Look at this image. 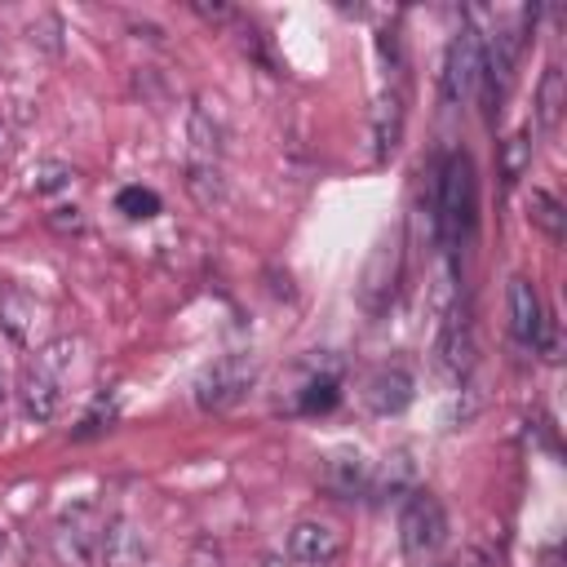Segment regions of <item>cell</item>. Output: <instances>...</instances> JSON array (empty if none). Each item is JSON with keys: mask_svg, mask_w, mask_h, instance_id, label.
<instances>
[{"mask_svg": "<svg viewBox=\"0 0 567 567\" xmlns=\"http://www.w3.org/2000/svg\"><path fill=\"white\" fill-rule=\"evenodd\" d=\"M532 221L549 235V239H563V226H567V217H563V204L549 195V190H532Z\"/></svg>", "mask_w": 567, "mask_h": 567, "instance_id": "obj_19", "label": "cell"}, {"mask_svg": "<svg viewBox=\"0 0 567 567\" xmlns=\"http://www.w3.org/2000/svg\"><path fill=\"white\" fill-rule=\"evenodd\" d=\"M478 80H483V35L474 22H461V31L452 35L447 58H443V97L452 106H461L478 93Z\"/></svg>", "mask_w": 567, "mask_h": 567, "instance_id": "obj_5", "label": "cell"}, {"mask_svg": "<svg viewBox=\"0 0 567 567\" xmlns=\"http://www.w3.org/2000/svg\"><path fill=\"white\" fill-rule=\"evenodd\" d=\"M111 416H115V408H106V403H97V408H93V412H89V416L80 421V430H75V434H80V439H84V434H97V430H106L102 421H111Z\"/></svg>", "mask_w": 567, "mask_h": 567, "instance_id": "obj_22", "label": "cell"}, {"mask_svg": "<svg viewBox=\"0 0 567 567\" xmlns=\"http://www.w3.org/2000/svg\"><path fill=\"white\" fill-rule=\"evenodd\" d=\"M120 208H128V217H151V213L159 208V199H155L151 190H137V186H133V190L120 195Z\"/></svg>", "mask_w": 567, "mask_h": 567, "instance_id": "obj_21", "label": "cell"}, {"mask_svg": "<svg viewBox=\"0 0 567 567\" xmlns=\"http://www.w3.org/2000/svg\"><path fill=\"white\" fill-rule=\"evenodd\" d=\"M4 545H9V536H4V527H0V567H4Z\"/></svg>", "mask_w": 567, "mask_h": 567, "instance_id": "obj_23", "label": "cell"}, {"mask_svg": "<svg viewBox=\"0 0 567 567\" xmlns=\"http://www.w3.org/2000/svg\"><path fill=\"white\" fill-rule=\"evenodd\" d=\"M4 394H9V385H4V372H0V403H4Z\"/></svg>", "mask_w": 567, "mask_h": 567, "instance_id": "obj_24", "label": "cell"}, {"mask_svg": "<svg viewBox=\"0 0 567 567\" xmlns=\"http://www.w3.org/2000/svg\"><path fill=\"white\" fill-rule=\"evenodd\" d=\"M102 527H106V518H102L97 501H80L71 509H62L49 532L53 558L62 567H93L102 558Z\"/></svg>", "mask_w": 567, "mask_h": 567, "instance_id": "obj_3", "label": "cell"}, {"mask_svg": "<svg viewBox=\"0 0 567 567\" xmlns=\"http://www.w3.org/2000/svg\"><path fill=\"white\" fill-rule=\"evenodd\" d=\"M71 177H75L71 164H62V159H40V164L31 168V190H35V195H53V190L71 186Z\"/></svg>", "mask_w": 567, "mask_h": 567, "instance_id": "obj_20", "label": "cell"}, {"mask_svg": "<svg viewBox=\"0 0 567 567\" xmlns=\"http://www.w3.org/2000/svg\"><path fill=\"white\" fill-rule=\"evenodd\" d=\"M478 217V182H474V159L465 151H447L439 173H434V239L443 252H456L470 244Z\"/></svg>", "mask_w": 567, "mask_h": 567, "instance_id": "obj_1", "label": "cell"}, {"mask_svg": "<svg viewBox=\"0 0 567 567\" xmlns=\"http://www.w3.org/2000/svg\"><path fill=\"white\" fill-rule=\"evenodd\" d=\"M443 536H447V514H443L439 496L412 492L403 501V509H399V545H403V554L412 563H421L425 554H434L443 545Z\"/></svg>", "mask_w": 567, "mask_h": 567, "instance_id": "obj_4", "label": "cell"}, {"mask_svg": "<svg viewBox=\"0 0 567 567\" xmlns=\"http://www.w3.org/2000/svg\"><path fill=\"white\" fill-rule=\"evenodd\" d=\"M221 137H226V128H221V120L199 102V106H190V115H186V142H190V164H217V155H221Z\"/></svg>", "mask_w": 567, "mask_h": 567, "instance_id": "obj_11", "label": "cell"}, {"mask_svg": "<svg viewBox=\"0 0 567 567\" xmlns=\"http://www.w3.org/2000/svg\"><path fill=\"white\" fill-rule=\"evenodd\" d=\"M408 403H412V377H408L403 368H381V372H372V381H368V408H372V412L390 416V412H403Z\"/></svg>", "mask_w": 567, "mask_h": 567, "instance_id": "obj_13", "label": "cell"}, {"mask_svg": "<svg viewBox=\"0 0 567 567\" xmlns=\"http://www.w3.org/2000/svg\"><path fill=\"white\" fill-rule=\"evenodd\" d=\"M439 363L452 372V377H465L470 363H474V323L461 306L447 310L443 319V332H439Z\"/></svg>", "mask_w": 567, "mask_h": 567, "instance_id": "obj_9", "label": "cell"}, {"mask_svg": "<svg viewBox=\"0 0 567 567\" xmlns=\"http://www.w3.org/2000/svg\"><path fill=\"white\" fill-rule=\"evenodd\" d=\"M44 323V306L22 292V288H4L0 292V328L18 341V346H35V328Z\"/></svg>", "mask_w": 567, "mask_h": 567, "instance_id": "obj_10", "label": "cell"}, {"mask_svg": "<svg viewBox=\"0 0 567 567\" xmlns=\"http://www.w3.org/2000/svg\"><path fill=\"white\" fill-rule=\"evenodd\" d=\"M563 106H567V80H563V66L549 62L540 84H536V124L540 128H558Z\"/></svg>", "mask_w": 567, "mask_h": 567, "instance_id": "obj_15", "label": "cell"}, {"mask_svg": "<svg viewBox=\"0 0 567 567\" xmlns=\"http://www.w3.org/2000/svg\"><path fill=\"white\" fill-rule=\"evenodd\" d=\"M71 359H75V341L71 337H58V341L40 346L35 359L22 368V377H18V403H22V416L27 421L49 425L62 412V385H66Z\"/></svg>", "mask_w": 567, "mask_h": 567, "instance_id": "obj_2", "label": "cell"}, {"mask_svg": "<svg viewBox=\"0 0 567 567\" xmlns=\"http://www.w3.org/2000/svg\"><path fill=\"white\" fill-rule=\"evenodd\" d=\"M545 310H540V292L532 288V279H509V332L523 350H536L545 337Z\"/></svg>", "mask_w": 567, "mask_h": 567, "instance_id": "obj_8", "label": "cell"}, {"mask_svg": "<svg viewBox=\"0 0 567 567\" xmlns=\"http://www.w3.org/2000/svg\"><path fill=\"white\" fill-rule=\"evenodd\" d=\"M527 164H532V128H518V133L505 142V151H501V173H505V182H518V177L527 173Z\"/></svg>", "mask_w": 567, "mask_h": 567, "instance_id": "obj_18", "label": "cell"}, {"mask_svg": "<svg viewBox=\"0 0 567 567\" xmlns=\"http://www.w3.org/2000/svg\"><path fill=\"white\" fill-rule=\"evenodd\" d=\"M142 554H146V540L137 532V523L106 518V527H102V558H106V567H133V563H142Z\"/></svg>", "mask_w": 567, "mask_h": 567, "instance_id": "obj_12", "label": "cell"}, {"mask_svg": "<svg viewBox=\"0 0 567 567\" xmlns=\"http://www.w3.org/2000/svg\"><path fill=\"white\" fill-rule=\"evenodd\" d=\"M248 385H252V359L226 354V359H217V363L195 381V403H199L204 412H226V408H235V403L244 399Z\"/></svg>", "mask_w": 567, "mask_h": 567, "instance_id": "obj_6", "label": "cell"}, {"mask_svg": "<svg viewBox=\"0 0 567 567\" xmlns=\"http://www.w3.org/2000/svg\"><path fill=\"white\" fill-rule=\"evenodd\" d=\"M341 549H346L341 532L323 518H301L288 532V558L301 563V567H332L341 558Z\"/></svg>", "mask_w": 567, "mask_h": 567, "instance_id": "obj_7", "label": "cell"}, {"mask_svg": "<svg viewBox=\"0 0 567 567\" xmlns=\"http://www.w3.org/2000/svg\"><path fill=\"white\" fill-rule=\"evenodd\" d=\"M186 190L195 195V204L213 208L226 199V182H221V168L217 164H186Z\"/></svg>", "mask_w": 567, "mask_h": 567, "instance_id": "obj_17", "label": "cell"}, {"mask_svg": "<svg viewBox=\"0 0 567 567\" xmlns=\"http://www.w3.org/2000/svg\"><path fill=\"white\" fill-rule=\"evenodd\" d=\"M399 137H403V97L390 89V93H381L377 106H372V151H377V159L394 155Z\"/></svg>", "mask_w": 567, "mask_h": 567, "instance_id": "obj_14", "label": "cell"}, {"mask_svg": "<svg viewBox=\"0 0 567 567\" xmlns=\"http://www.w3.org/2000/svg\"><path fill=\"white\" fill-rule=\"evenodd\" d=\"M323 483H328L337 496H354V492H363V483H368V465H363V456H332L328 470H323Z\"/></svg>", "mask_w": 567, "mask_h": 567, "instance_id": "obj_16", "label": "cell"}]
</instances>
